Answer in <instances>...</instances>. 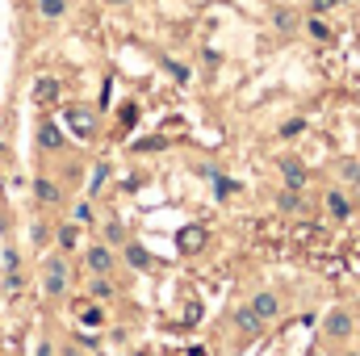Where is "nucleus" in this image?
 I'll return each instance as SVG.
<instances>
[{
	"label": "nucleus",
	"mask_w": 360,
	"mask_h": 356,
	"mask_svg": "<svg viewBox=\"0 0 360 356\" xmlns=\"http://www.w3.org/2000/svg\"><path fill=\"white\" fill-rule=\"evenodd\" d=\"M38 13H42V21H59L68 13V0H38Z\"/></svg>",
	"instance_id": "nucleus-13"
},
{
	"label": "nucleus",
	"mask_w": 360,
	"mask_h": 356,
	"mask_svg": "<svg viewBox=\"0 0 360 356\" xmlns=\"http://www.w3.org/2000/svg\"><path fill=\"white\" fill-rule=\"evenodd\" d=\"M323 205L331 210V218H348L352 214V201L340 193V189H327V197H323Z\"/></svg>",
	"instance_id": "nucleus-9"
},
{
	"label": "nucleus",
	"mask_w": 360,
	"mask_h": 356,
	"mask_svg": "<svg viewBox=\"0 0 360 356\" xmlns=\"http://www.w3.org/2000/svg\"><path fill=\"white\" fill-rule=\"evenodd\" d=\"M84 265H89L92 276H109V272H113V252H109V243H96V248H89Z\"/></svg>",
	"instance_id": "nucleus-2"
},
{
	"label": "nucleus",
	"mask_w": 360,
	"mask_h": 356,
	"mask_svg": "<svg viewBox=\"0 0 360 356\" xmlns=\"http://www.w3.org/2000/svg\"><path fill=\"white\" fill-rule=\"evenodd\" d=\"M235 189H239V184H235V180H218V197H231V193H235Z\"/></svg>",
	"instance_id": "nucleus-21"
},
{
	"label": "nucleus",
	"mask_w": 360,
	"mask_h": 356,
	"mask_svg": "<svg viewBox=\"0 0 360 356\" xmlns=\"http://www.w3.org/2000/svg\"><path fill=\"white\" fill-rule=\"evenodd\" d=\"M38 147H42V151H63V130H59L55 122H42V130H38Z\"/></svg>",
	"instance_id": "nucleus-8"
},
{
	"label": "nucleus",
	"mask_w": 360,
	"mask_h": 356,
	"mask_svg": "<svg viewBox=\"0 0 360 356\" xmlns=\"http://www.w3.org/2000/svg\"><path fill=\"white\" fill-rule=\"evenodd\" d=\"M335 4H344V0H314V13H327V8H335Z\"/></svg>",
	"instance_id": "nucleus-24"
},
{
	"label": "nucleus",
	"mask_w": 360,
	"mask_h": 356,
	"mask_svg": "<svg viewBox=\"0 0 360 356\" xmlns=\"http://www.w3.org/2000/svg\"><path fill=\"white\" fill-rule=\"evenodd\" d=\"M89 293L96 298V302H109V298H113V281H109V276H92Z\"/></svg>",
	"instance_id": "nucleus-15"
},
{
	"label": "nucleus",
	"mask_w": 360,
	"mask_h": 356,
	"mask_svg": "<svg viewBox=\"0 0 360 356\" xmlns=\"http://www.w3.org/2000/svg\"><path fill=\"white\" fill-rule=\"evenodd\" d=\"M76 243H80V231H76V222H63V227H59V248H63V252H72Z\"/></svg>",
	"instance_id": "nucleus-16"
},
{
	"label": "nucleus",
	"mask_w": 360,
	"mask_h": 356,
	"mask_svg": "<svg viewBox=\"0 0 360 356\" xmlns=\"http://www.w3.org/2000/svg\"><path fill=\"white\" fill-rule=\"evenodd\" d=\"M306 30H310V38H319V42H327V38H331V25H327L323 17H310V25H306Z\"/></svg>",
	"instance_id": "nucleus-18"
},
{
	"label": "nucleus",
	"mask_w": 360,
	"mask_h": 356,
	"mask_svg": "<svg viewBox=\"0 0 360 356\" xmlns=\"http://www.w3.org/2000/svg\"><path fill=\"white\" fill-rule=\"evenodd\" d=\"M105 239L109 243H126V227L122 222H105Z\"/></svg>",
	"instance_id": "nucleus-19"
},
{
	"label": "nucleus",
	"mask_w": 360,
	"mask_h": 356,
	"mask_svg": "<svg viewBox=\"0 0 360 356\" xmlns=\"http://www.w3.org/2000/svg\"><path fill=\"white\" fill-rule=\"evenodd\" d=\"M109 4H126V0H109Z\"/></svg>",
	"instance_id": "nucleus-26"
},
{
	"label": "nucleus",
	"mask_w": 360,
	"mask_h": 356,
	"mask_svg": "<svg viewBox=\"0 0 360 356\" xmlns=\"http://www.w3.org/2000/svg\"><path fill=\"white\" fill-rule=\"evenodd\" d=\"M248 306H252V310H256V314H260L264 323H272V319L281 314V298H276L272 289H260V293H256V298H252Z\"/></svg>",
	"instance_id": "nucleus-5"
},
{
	"label": "nucleus",
	"mask_w": 360,
	"mask_h": 356,
	"mask_svg": "<svg viewBox=\"0 0 360 356\" xmlns=\"http://www.w3.org/2000/svg\"><path fill=\"white\" fill-rule=\"evenodd\" d=\"M126 260L139 268V272H147V268H151V252H147V248H139V243H126Z\"/></svg>",
	"instance_id": "nucleus-12"
},
{
	"label": "nucleus",
	"mask_w": 360,
	"mask_h": 356,
	"mask_svg": "<svg viewBox=\"0 0 360 356\" xmlns=\"http://www.w3.org/2000/svg\"><path fill=\"white\" fill-rule=\"evenodd\" d=\"M276 25L281 30H293V13H276Z\"/></svg>",
	"instance_id": "nucleus-23"
},
{
	"label": "nucleus",
	"mask_w": 360,
	"mask_h": 356,
	"mask_svg": "<svg viewBox=\"0 0 360 356\" xmlns=\"http://www.w3.org/2000/svg\"><path fill=\"white\" fill-rule=\"evenodd\" d=\"M63 285H68V265H63V256H51V260H46V293L59 298Z\"/></svg>",
	"instance_id": "nucleus-4"
},
{
	"label": "nucleus",
	"mask_w": 360,
	"mask_h": 356,
	"mask_svg": "<svg viewBox=\"0 0 360 356\" xmlns=\"http://www.w3.org/2000/svg\"><path fill=\"white\" fill-rule=\"evenodd\" d=\"M34 197H38V201H46V205H55V201H59V184H55V180H46V177H38V180H34Z\"/></svg>",
	"instance_id": "nucleus-11"
},
{
	"label": "nucleus",
	"mask_w": 360,
	"mask_h": 356,
	"mask_svg": "<svg viewBox=\"0 0 360 356\" xmlns=\"http://www.w3.org/2000/svg\"><path fill=\"white\" fill-rule=\"evenodd\" d=\"M235 327H239L243 336H256V331L264 327V319H260V314H256L252 306H243V310H235Z\"/></svg>",
	"instance_id": "nucleus-10"
},
{
	"label": "nucleus",
	"mask_w": 360,
	"mask_h": 356,
	"mask_svg": "<svg viewBox=\"0 0 360 356\" xmlns=\"http://www.w3.org/2000/svg\"><path fill=\"white\" fill-rule=\"evenodd\" d=\"M281 177H285V189H293V193L306 189V168H302L293 155H281Z\"/></svg>",
	"instance_id": "nucleus-6"
},
{
	"label": "nucleus",
	"mask_w": 360,
	"mask_h": 356,
	"mask_svg": "<svg viewBox=\"0 0 360 356\" xmlns=\"http://www.w3.org/2000/svg\"><path fill=\"white\" fill-rule=\"evenodd\" d=\"M323 327H327L331 340H348V336H352V314H348V310H331Z\"/></svg>",
	"instance_id": "nucleus-7"
},
{
	"label": "nucleus",
	"mask_w": 360,
	"mask_h": 356,
	"mask_svg": "<svg viewBox=\"0 0 360 356\" xmlns=\"http://www.w3.org/2000/svg\"><path fill=\"white\" fill-rule=\"evenodd\" d=\"M63 356H84V352H80V348H68V352H63Z\"/></svg>",
	"instance_id": "nucleus-25"
},
{
	"label": "nucleus",
	"mask_w": 360,
	"mask_h": 356,
	"mask_svg": "<svg viewBox=\"0 0 360 356\" xmlns=\"http://www.w3.org/2000/svg\"><path fill=\"white\" fill-rule=\"evenodd\" d=\"M80 323L92 327V331H96V327H105V310H101V306H84V310H80Z\"/></svg>",
	"instance_id": "nucleus-17"
},
{
	"label": "nucleus",
	"mask_w": 360,
	"mask_h": 356,
	"mask_svg": "<svg viewBox=\"0 0 360 356\" xmlns=\"http://www.w3.org/2000/svg\"><path fill=\"white\" fill-rule=\"evenodd\" d=\"M302 130H306V122H302V117H293V122H285V126H281V134H285V139H293V134H302Z\"/></svg>",
	"instance_id": "nucleus-20"
},
{
	"label": "nucleus",
	"mask_w": 360,
	"mask_h": 356,
	"mask_svg": "<svg viewBox=\"0 0 360 356\" xmlns=\"http://www.w3.org/2000/svg\"><path fill=\"white\" fill-rule=\"evenodd\" d=\"M63 122H68V130L76 134V139H96V113H92L89 105H72L68 113H63Z\"/></svg>",
	"instance_id": "nucleus-1"
},
{
	"label": "nucleus",
	"mask_w": 360,
	"mask_h": 356,
	"mask_svg": "<svg viewBox=\"0 0 360 356\" xmlns=\"http://www.w3.org/2000/svg\"><path fill=\"white\" fill-rule=\"evenodd\" d=\"M105 177H109V168H96V172H92V193H96V189L105 184Z\"/></svg>",
	"instance_id": "nucleus-22"
},
{
	"label": "nucleus",
	"mask_w": 360,
	"mask_h": 356,
	"mask_svg": "<svg viewBox=\"0 0 360 356\" xmlns=\"http://www.w3.org/2000/svg\"><path fill=\"white\" fill-rule=\"evenodd\" d=\"M34 96H38V101H42V105H51V101H55V96H59V84H55V80H51V76H42V80H38V84H34Z\"/></svg>",
	"instance_id": "nucleus-14"
},
{
	"label": "nucleus",
	"mask_w": 360,
	"mask_h": 356,
	"mask_svg": "<svg viewBox=\"0 0 360 356\" xmlns=\"http://www.w3.org/2000/svg\"><path fill=\"white\" fill-rule=\"evenodd\" d=\"M176 248L184 252V256H197V252L205 248V231H201L197 222H188V227H180V235H176Z\"/></svg>",
	"instance_id": "nucleus-3"
}]
</instances>
